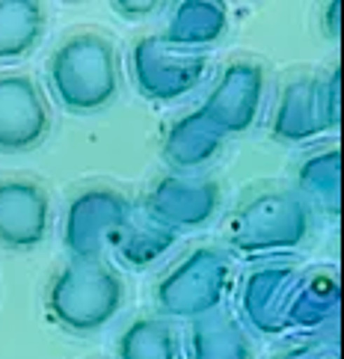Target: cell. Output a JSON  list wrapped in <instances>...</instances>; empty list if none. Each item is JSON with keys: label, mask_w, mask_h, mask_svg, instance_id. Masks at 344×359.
Instances as JSON below:
<instances>
[{"label": "cell", "mask_w": 344, "mask_h": 359, "mask_svg": "<svg viewBox=\"0 0 344 359\" xmlns=\"http://www.w3.org/2000/svg\"><path fill=\"white\" fill-rule=\"evenodd\" d=\"M267 89V72L259 60L235 57L216 74L211 93L199 104L208 122L223 137L244 134L256 125Z\"/></svg>", "instance_id": "cell-7"}, {"label": "cell", "mask_w": 344, "mask_h": 359, "mask_svg": "<svg viewBox=\"0 0 344 359\" xmlns=\"http://www.w3.org/2000/svg\"><path fill=\"white\" fill-rule=\"evenodd\" d=\"M338 18H341V4H338V0H333V4L324 6V33L333 42L338 39Z\"/></svg>", "instance_id": "cell-24"}, {"label": "cell", "mask_w": 344, "mask_h": 359, "mask_svg": "<svg viewBox=\"0 0 344 359\" xmlns=\"http://www.w3.org/2000/svg\"><path fill=\"white\" fill-rule=\"evenodd\" d=\"M223 143H226V137L196 107L170 122V128L163 131V140H160V155L175 172L193 175L196 170H202V166L220 155Z\"/></svg>", "instance_id": "cell-13"}, {"label": "cell", "mask_w": 344, "mask_h": 359, "mask_svg": "<svg viewBox=\"0 0 344 359\" xmlns=\"http://www.w3.org/2000/svg\"><path fill=\"white\" fill-rule=\"evenodd\" d=\"M139 208L155 217L158 223L172 229V232L202 229L220 214L223 187L208 175L167 172L146 190Z\"/></svg>", "instance_id": "cell-8"}, {"label": "cell", "mask_w": 344, "mask_h": 359, "mask_svg": "<svg viewBox=\"0 0 344 359\" xmlns=\"http://www.w3.org/2000/svg\"><path fill=\"white\" fill-rule=\"evenodd\" d=\"M312 232V208L297 190L261 187L238 205L226 223L228 247L240 255L297 250Z\"/></svg>", "instance_id": "cell-3"}, {"label": "cell", "mask_w": 344, "mask_h": 359, "mask_svg": "<svg viewBox=\"0 0 344 359\" xmlns=\"http://www.w3.org/2000/svg\"><path fill=\"white\" fill-rule=\"evenodd\" d=\"M205 50H184L160 39V33L137 36L128 50V69L137 93L149 101H178L190 95L208 74Z\"/></svg>", "instance_id": "cell-6"}, {"label": "cell", "mask_w": 344, "mask_h": 359, "mask_svg": "<svg viewBox=\"0 0 344 359\" xmlns=\"http://www.w3.org/2000/svg\"><path fill=\"white\" fill-rule=\"evenodd\" d=\"M228 30V9L220 0H181L167 15L160 39L184 50H205Z\"/></svg>", "instance_id": "cell-15"}, {"label": "cell", "mask_w": 344, "mask_h": 359, "mask_svg": "<svg viewBox=\"0 0 344 359\" xmlns=\"http://www.w3.org/2000/svg\"><path fill=\"white\" fill-rule=\"evenodd\" d=\"M270 134L276 143H309L326 134L317 110V74H297L279 93Z\"/></svg>", "instance_id": "cell-14"}, {"label": "cell", "mask_w": 344, "mask_h": 359, "mask_svg": "<svg viewBox=\"0 0 344 359\" xmlns=\"http://www.w3.org/2000/svg\"><path fill=\"white\" fill-rule=\"evenodd\" d=\"M125 303V282L107 262L69 259L50 276L45 309L57 327L74 336L104 330Z\"/></svg>", "instance_id": "cell-2"}, {"label": "cell", "mask_w": 344, "mask_h": 359, "mask_svg": "<svg viewBox=\"0 0 344 359\" xmlns=\"http://www.w3.org/2000/svg\"><path fill=\"white\" fill-rule=\"evenodd\" d=\"M175 241H178V232H172V229L158 223L151 214H146L143 208L134 205L128 223L113 238L110 250L125 267L143 271V267H151L155 262H160L175 247Z\"/></svg>", "instance_id": "cell-16"}, {"label": "cell", "mask_w": 344, "mask_h": 359, "mask_svg": "<svg viewBox=\"0 0 344 359\" xmlns=\"http://www.w3.org/2000/svg\"><path fill=\"white\" fill-rule=\"evenodd\" d=\"M341 303L338 273L333 267H312L305 273H297L291 285L285 306H282V327L285 332H303L317 336L336 324Z\"/></svg>", "instance_id": "cell-12"}, {"label": "cell", "mask_w": 344, "mask_h": 359, "mask_svg": "<svg viewBox=\"0 0 344 359\" xmlns=\"http://www.w3.org/2000/svg\"><path fill=\"white\" fill-rule=\"evenodd\" d=\"M110 9L116 12L119 18L139 21V18H149V15H155V12H160L163 4H158V0H113Z\"/></svg>", "instance_id": "cell-23"}, {"label": "cell", "mask_w": 344, "mask_h": 359, "mask_svg": "<svg viewBox=\"0 0 344 359\" xmlns=\"http://www.w3.org/2000/svg\"><path fill=\"white\" fill-rule=\"evenodd\" d=\"M273 359H338V344L329 336H305L282 348Z\"/></svg>", "instance_id": "cell-22"}, {"label": "cell", "mask_w": 344, "mask_h": 359, "mask_svg": "<svg viewBox=\"0 0 344 359\" xmlns=\"http://www.w3.org/2000/svg\"><path fill=\"white\" fill-rule=\"evenodd\" d=\"M187 356L190 359H252V341L232 312L216 309L211 315L190 320Z\"/></svg>", "instance_id": "cell-17"}, {"label": "cell", "mask_w": 344, "mask_h": 359, "mask_svg": "<svg viewBox=\"0 0 344 359\" xmlns=\"http://www.w3.org/2000/svg\"><path fill=\"white\" fill-rule=\"evenodd\" d=\"M45 24V6L36 0H0V66L30 57L42 42Z\"/></svg>", "instance_id": "cell-18"}, {"label": "cell", "mask_w": 344, "mask_h": 359, "mask_svg": "<svg viewBox=\"0 0 344 359\" xmlns=\"http://www.w3.org/2000/svg\"><path fill=\"white\" fill-rule=\"evenodd\" d=\"M235 264L232 255L220 247L202 243L184 252L155 285V306L160 318L196 320L223 309V300L232 291Z\"/></svg>", "instance_id": "cell-4"}, {"label": "cell", "mask_w": 344, "mask_h": 359, "mask_svg": "<svg viewBox=\"0 0 344 359\" xmlns=\"http://www.w3.org/2000/svg\"><path fill=\"white\" fill-rule=\"evenodd\" d=\"M116 359H181V341L167 318L146 315L119 332Z\"/></svg>", "instance_id": "cell-20"}, {"label": "cell", "mask_w": 344, "mask_h": 359, "mask_svg": "<svg viewBox=\"0 0 344 359\" xmlns=\"http://www.w3.org/2000/svg\"><path fill=\"white\" fill-rule=\"evenodd\" d=\"M50 93L69 113H98L113 104L122 86L116 45L101 30L62 36L48 60Z\"/></svg>", "instance_id": "cell-1"}, {"label": "cell", "mask_w": 344, "mask_h": 359, "mask_svg": "<svg viewBox=\"0 0 344 359\" xmlns=\"http://www.w3.org/2000/svg\"><path fill=\"white\" fill-rule=\"evenodd\" d=\"M341 72L338 66L326 69L317 78V110H321V122L324 131H336L338 119H341Z\"/></svg>", "instance_id": "cell-21"}, {"label": "cell", "mask_w": 344, "mask_h": 359, "mask_svg": "<svg viewBox=\"0 0 344 359\" xmlns=\"http://www.w3.org/2000/svg\"><path fill=\"white\" fill-rule=\"evenodd\" d=\"M134 202L110 184H86L66 202L62 211V247L69 259L104 262L113 238L128 223Z\"/></svg>", "instance_id": "cell-5"}, {"label": "cell", "mask_w": 344, "mask_h": 359, "mask_svg": "<svg viewBox=\"0 0 344 359\" xmlns=\"http://www.w3.org/2000/svg\"><path fill=\"white\" fill-rule=\"evenodd\" d=\"M297 273H300L297 264L285 259H270L249 267L244 279H240V291H238L240 327L256 332L261 339L285 336L282 306Z\"/></svg>", "instance_id": "cell-10"}, {"label": "cell", "mask_w": 344, "mask_h": 359, "mask_svg": "<svg viewBox=\"0 0 344 359\" xmlns=\"http://www.w3.org/2000/svg\"><path fill=\"white\" fill-rule=\"evenodd\" d=\"M50 232V196L27 175L0 178V247L27 252Z\"/></svg>", "instance_id": "cell-11"}, {"label": "cell", "mask_w": 344, "mask_h": 359, "mask_svg": "<svg viewBox=\"0 0 344 359\" xmlns=\"http://www.w3.org/2000/svg\"><path fill=\"white\" fill-rule=\"evenodd\" d=\"M338 187H341V151L338 146H324L305 155L297 166V194L305 205L315 202L326 214H338Z\"/></svg>", "instance_id": "cell-19"}, {"label": "cell", "mask_w": 344, "mask_h": 359, "mask_svg": "<svg viewBox=\"0 0 344 359\" xmlns=\"http://www.w3.org/2000/svg\"><path fill=\"white\" fill-rule=\"evenodd\" d=\"M50 134L42 86L24 72H0V155H24Z\"/></svg>", "instance_id": "cell-9"}]
</instances>
